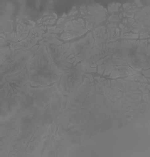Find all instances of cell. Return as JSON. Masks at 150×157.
<instances>
[{
    "label": "cell",
    "instance_id": "obj_1",
    "mask_svg": "<svg viewBox=\"0 0 150 157\" xmlns=\"http://www.w3.org/2000/svg\"><path fill=\"white\" fill-rule=\"evenodd\" d=\"M35 53L26 64L28 80L31 86H46L60 81L63 72L54 65L46 47L40 46Z\"/></svg>",
    "mask_w": 150,
    "mask_h": 157
},
{
    "label": "cell",
    "instance_id": "obj_2",
    "mask_svg": "<svg viewBox=\"0 0 150 157\" xmlns=\"http://www.w3.org/2000/svg\"><path fill=\"white\" fill-rule=\"evenodd\" d=\"M85 72V67L79 63L76 67L63 72L60 88L65 95L73 93L77 86L81 82L82 76Z\"/></svg>",
    "mask_w": 150,
    "mask_h": 157
},
{
    "label": "cell",
    "instance_id": "obj_3",
    "mask_svg": "<svg viewBox=\"0 0 150 157\" xmlns=\"http://www.w3.org/2000/svg\"><path fill=\"white\" fill-rule=\"evenodd\" d=\"M34 54L35 52L28 51L11 62L3 63L1 60V85L5 82L6 77L15 75L23 70Z\"/></svg>",
    "mask_w": 150,
    "mask_h": 157
},
{
    "label": "cell",
    "instance_id": "obj_4",
    "mask_svg": "<svg viewBox=\"0 0 150 157\" xmlns=\"http://www.w3.org/2000/svg\"><path fill=\"white\" fill-rule=\"evenodd\" d=\"M60 41L54 39L51 41L46 42L48 52L51 58L54 65H55L61 72H64L71 68V65L66 63L63 60L64 53L69 48V44H66L58 46Z\"/></svg>",
    "mask_w": 150,
    "mask_h": 157
},
{
    "label": "cell",
    "instance_id": "obj_5",
    "mask_svg": "<svg viewBox=\"0 0 150 157\" xmlns=\"http://www.w3.org/2000/svg\"><path fill=\"white\" fill-rule=\"evenodd\" d=\"M94 42L92 33H89L84 39L71 44V46L75 54V61L73 63V66L82 60L87 62Z\"/></svg>",
    "mask_w": 150,
    "mask_h": 157
},
{
    "label": "cell",
    "instance_id": "obj_6",
    "mask_svg": "<svg viewBox=\"0 0 150 157\" xmlns=\"http://www.w3.org/2000/svg\"><path fill=\"white\" fill-rule=\"evenodd\" d=\"M68 22L64 29L65 33L62 35V39L67 40L72 39L76 37L80 36L87 32V29H83L84 23L82 19L78 21Z\"/></svg>",
    "mask_w": 150,
    "mask_h": 157
},
{
    "label": "cell",
    "instance_id": "obj_7",
    "mask_svg": "<svg viewBox=\"0 0 150 157\" xmlns=\"http://www.w3.org/2000/svg\"><path fill=\"white\" fill-rule=\"evenodd\" d=\"M125 79H128V80H137V79H139V80H141L142 81H147V79L145 77H144L140 74H135L133 76H132V77H127V78H125Z\"/></svg>",
    "mask_w": 150,
    "mask_h": 157
}]
</instances>
